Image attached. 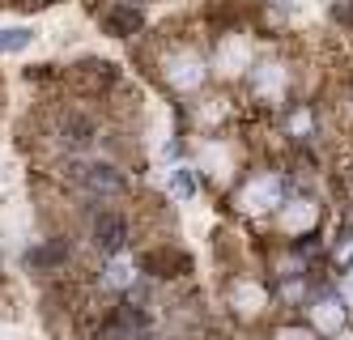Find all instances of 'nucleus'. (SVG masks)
Here are the masks:
<instances>
[{"instance_id": "f257e3e1", "label": "nucleus", "mask_w": 353, "mask_h": 340, "mask_svg": "<svg viewBox=\"0 0 353 340\" xmlns=\"http://www.w3.org/2000/svg\"><path fill=\"white\" fill-rule=\"evenodd\" d=\"M209 72H213L209 60L200 56L196 47H188V43H179V47H170V51H162V56H158V77H162V86H166L170 94H179V98L205 90Z\"/></svg>"}, {"instance_id": "f03ea898", "label": "nucleus", "mask_w": 353, "mask_h": 340, "mask_svg": "<svg viewBox=\"0 0 353 340\" xmlns=\"http://www.w3.org/2000/svg\"><path fill=\"white\" fill-rule=\"evenodd\" d=\"M251 64H256V39H251L247 30H225L217 34L213 43V72L221 77V81H239V77L251 72Z\"/></svg>"}, {"instance_id": "7ed1b4c3", "label": "nucleus", "mask_w": 353, "mask_h": 340, "mask_svg": "<svg viewBox=\"0 0 353 340\" xmlns=\"http://www.w3.org/2000/svg\"><path fill=\"white\" fill-rule=\"evenodd\" d=\"M247 86H251V98H256L260 107H281L290 98V64L281 56H264V60L251 64Z\"/></svg>"}, {"instance_id": "20e7f679", "label": "nucleus", "mask_w": 353, "mask_h": 340, "mask_svg": "<svg viewBox=\"0 0 353 340\" xmlns=\"http://www.w3.org/2000/svg\"><path fill=\"white\" fill-rule=\"evenodd\" d=\"M239 204L247 208V213H268V208L285 204V183H281V174H272V170L268 174H256L239 192Z\"/></svg>"}, {"instance_id": "39448f33", "label": "nucleus", "mask_w": 353, "mask_h": 340, "mask_svg": "<svg viewBox=\"0 0 353 340\" xmlns=\"http://www.w3.org/2000/svg\"><path fill=\"white\" fill-rule=\"evenodd\" d=\"M81 183L90 192H107V196H115L119 188H123V174L115 170V166H107V162H85L81 166Z\"/></svg>"}, {"instance_id": "423d86ee", "label": "nucleus", "mask_w": 353, "mask_h": 340, "mask_svg": "<svg viewBox=\"0 0 353 340\" xmlns=\"http://www.w3.org/2000/svg\"><path fill=\"white\" fill-rule=\"evenodd\" d=\"M319 221V204L315 200H294L285 213H281V230L285 234H307Z\"/></svg>"}, {"instance_id": "0eeeda50", "label": "nucleus", "mask_w": 353, "mask_h": 340, "mask_svg": "<svg viewBox=\"0 0 353 340\" xmlns=\"http://www.w3.org/2000/svg\"><path fill=\"white\" fill-rule=\"evenodd\" d=\"M264 302L268 298H264V290L256 281H234L230 285V306H239V315H260Z\"/></svg>"}, {"instance_id": "6e6552de", "label": "nucleus", "mask_w": 353, "mask_h": 340, "mask_svg": "<svg viewBox=\"0 0 353 340\" xmlns=\"http://www.w3.org/2000/svg\"><path fill=\"white\" fill-rule=\"evenodd\" d=\"M311 323L323 336H341V328H345V306L341 302H315L311 306Z\"/></svg>"}, {"instance_id": "1a4fd4ad", "label": "nucleus", "mask_w": 353, "mask_h": 340, "mask_svg": "<svg viewBox=\"0 0 353 340\" xmlns=\"http://www.w3.org/2000/svg\"><path fill=\"white\" fill-rule=\"evenodd\" d=\"M94 243L103 247V251H119L123 247V221H119V213H103L94 221Z\"/></svg>"}, {"instance_id": "9d476101", "label": "nucleus", "mask_w": 353, "mask_h": 340, "mask_svg": "<svg viewBox=\"0 0 353 340\" xmlns=\"http://www.w3.org/2000/svg\"><path fill=\"white\" fill-rule=\"evenodd\" d=\"M170 196L174 200H192L196 196V174H192V166H174L170 170Z\"/></svg>"}, {"instance_id": "9b49d317", "label": "nucleus", "mask_w": 353, "mask_h": 340, "mask_svg": "<svg viewBox=\"0 0 353 340\" xmlns=\"http://www.w3.org/2000/svg\"><path fill=\"white\" fill-rule=\"evenodd\" d=\"M107 30H141V13L132 9V5H123V9H111L107 13Z\"/></svg>"}, {"instance_id": "f8f14e48", "label": "nucleus", "mask_w": 353, "mask_h": 340, "mask_svg": "<svg viewBox=\"0 0 353 340\" xmlns=\"http://www.w3.org/2000/svg\"><path fill=\"white\" fill-rule=\"evenodd\" d=\"M107 285H111V290H128V285H132V259H111V264H107Z\"/></svg>"}, {"instance_id": "ddd939ff", "label": "nucleus", "mask_w": 353, "mask_h": 340, "mask_svg": "<svg viewBox=\"0 0 353 340\" xmlns=\"http://www.w3.org/2000/svg\"><path fill=\"white\" fill-rule=\"evenodd\" d=\"M34 43V30L17 26V30H0V51H26Z\"/></svg>"}, {"instance_id": "4468645a", "label": "nucleus", "mask_w": 353, "mask_h": 340, "mask_svg": "<svg viewBox=\"0 0 353 340\" xmlns=\"http://www.w3.org/2000/svg\"><path fill=\"white\" fill-rule=\"evenodd\" d=\"M311 123H315L311 111H307V107H298V111L290 115V132H294V137H307V132H311Z\"/></svg>"}, {"instance_id": "2eb2a0df", "label": "nucleus", "mask_w": 353, "mask_h": 340, "mask_svg": "<svg viewBox=\"0 0 353 340\" xmlns=\"http://www.w3.org/2000/svg\"><path fill=\"white\" fill-rule=\"evenodd\" d=\"M276 340H311V332H302V328H281V332H276Z\"/></svg>"}, {"instance_id": "dca6fc26", "label": "nucleus", "mask_w": 353, "mask_h": 340, "mask_svg": "<svg viewBox=\"0 0 353 340\" xmlns=\"http://www.w3.org/2000/svg\"><path fill=\"white\" fill-rule=\"evenodd\" d=\"M341 294H345V302L353 306V268L345 272V281H341Z\"/></svg>"}, {"instance_id": "f3484780", "label": "nucleus", "mask_w": 353, "mask_h": 340, "mask_svg": "<svg viewBox=\"0 0 353 340\" xmlns=\"http://www.w3.org/2000/svg\"><path fill=\"white\" fill-rule=\"evenodd\" d=\"M341 340H353V336H341Z\"/></svg>"}]
</instances>
